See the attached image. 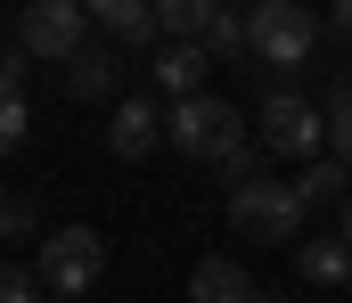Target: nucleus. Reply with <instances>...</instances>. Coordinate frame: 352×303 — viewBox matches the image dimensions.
I'll return each instance as SVG.
<instances>
[{"label": "nucleus", "mask_w": 352, "mask_h": 303, "mask_svg": "<svg viewBox=\"0 0 352 303\" xmlns=\"http://www.w3.org/2000/svg\"><path fill=\"white\" fill-rule=\"evenodd\" d=\"M188 303H263V295H254V279H246L238 262H221V254H213V262H197V271H188Z\"/></svg>", "instance_id": "10"}, {"label": "nucleus", "mask_w": 352, "mask_h": 303, "mask_svg": "<svg viewBox=\"0 0 352 303\" xmlns=\"http://www.w3.org/2000/svg\"><path fill=\"white\" fill-rule=\"evenodd\" d=\"M0 303H50L41 279H33V262H0Z\"/></svg>", "instance_id": "19"}, {"label": "nucleus", "mask_w": 352, "mask_h": 303, "mask_svg": "<svg viewBox=\"0 0 352 303\" xmlns=\"http://www.w3.org/2000/svg\"><path fill=\"white\" fill-rule=\"evenodd\" d=\"M98 271H107V238H98L90 221L50 229V238H41V254H33V279H41V295H58V303H82L90 287H98Z\"/></svg>", "instance_id": "2"}, {"label": "nucleus", "mask_w": 352, "mask_h": 303, "mask_svg": "<svg viewBox=\"0 0 352 303\" xmlns=\"http://www.w3.org/2000/svg\"><path fill=\"white\" fill-rule=\"evenodd\" d=\"M213 25V0H156V33L164 41H197Z\"/></svg>", "instance_id": "15"}, {"label": "nucleus", "mask_w": 352, "mask_h": 303, "mask_svg": "<svg viewBox=\"0 0 352 303\" xmlns=\"http://www.w3.org/2000/svg\"><path fill=\"white\" fill-rule=\"evenodd\" d=\"M230 229L238 238H254V246H287L295 229H303V205H295V189L287 181H254V189H230Z\"/></svg>", "instance_id": "6"}, {"label": "nucleus", "mask_w": 352, "mask_h": 303, "mask_svg": "<svg viewBox=\"0 0 352 303\" xmlns=\"http://www.w3.org/2000/svg\"><path fill=\"white\" fill-rule=\"evenodd\" d=\"M320 33H336V41H352V0H336V8H328V25H320Z\"/></svg>", "instance_id": "21"}, {"label": "nucleus", "mask_w": 352, "mask_h": 303, "mask_svg": "<svg viewBox=\"0 0 352 303\" xmlns=\"http://www.w3.org/2000/svg\"><path fill=\"white\" fill-rule=\"evenodd\" d=\"M295 271H303L311 287H352V246L344 238H311V246L295 254Z\"/></svg>", "instance_id": "13"}, {"label": "nucleus", "mask_w": 352, "mask_h": 303, "mask_svg": "<svg viewBox=\"0 0 352 303\" xmlns=\"http://www.w3.org/2000/svg\"><path fill=\"white\" fill-rule=\"evenodd\" d=\"M50 303H58V295H50Z\"/></svg>", "instance_id": "23"}, {"label": "nucleus", "mask_w": 352, "mask_h": 303, "mask_svg": "<svg viewBox=\"0 0 352 303\" xmlns=\"http://www.w3.org/2000/svg\"><path fill=\"white\" fill-rule=\"evenodd\" d=\"M197 91H205V49L197 41H156V91L148 99L180 106V99H197Z\"/></svg>", "instance_id": "9"}, {"label": "nucleus", "mask_w": 352, "mask_h": 303, "mask_svg": "<svg viewBox=\"0 0 352 303\" xmlns=\"http://www.w3.org/2000/svg\"><path fill=\"white\" fill-rule=\"evenodd\" d=\"M287 189H295V205H303V213H311V205H344V197H352V172L336 164V156H311Z\"/></svg>", "instance_id": "11"}, {"label": "nucleus", "mask_w": 352, "mask_h": 303, "mask_svg": "<svg viewBox=\"0 0 352 303\" xmlns=\"http://www.w3.org/2000/svg\"><path fill=\"white\" fill-rule=\"evenodd\" d=\"M344 246H352V197H344Z\"/></svg>", "instance_id": "22"}, {"label": "nucleus", "mask_w": 352, "mask_h": 303, "mask_svg": "<svg viewBox=\"0 0 352 303\" xmlns=\"http://www.w3.org/2000/svg\"><path fill=\"white\" fill-rule=\"evenodd\" d=\"M58 82H66V99H82V106L115 99V91H123V49H107V41H82V49L58 66Z\"/></svg>", "instance_id": "7"}, {"label": "nucleus", "mask_w": 352, "mask_h": 303, "mask_svg": "<svg viewBox=\"0 0 352 303\" xmlns=\"http://www.w3.org/2000/svg\"><path fill=\"white\" fill-rule=\"evenodd\" d=\"M25 139H33V106H25V91H0V164H8Z\"/></svg>", "instance_id": "17"}, {"label": "nucleus", "mask_w": 352, "mask_h": 303, "mask_svg": "<svg viewBox=\"0 0 352 303\" xmlns=\"http://www.w3.org/2000/svg\"><path fill=\"white\" fill-rule=\"evenodd\" d=\"M311 49H320V16H311L303 0H263V8L246 16V58H254L263 74L311 66Z\"/></svg>", "instance_id": "3"}, {"label": "nucleus", "mask_w": 352, "mask_h": 303, "mask_svg": "<svg viewBox=\"0 0 352 303\" xmlns=\"http://www.w3.org/2000/svg\"><path fill=\"white\" fill-rule=\"evenodd\" d=\"M320 131H328V156L352 172V82H328V99H320Z\"/></svg>", "instance_id": "14"}, {"label": "nucleus", "mask_w": 352, "mask_h": 303, "mask_svg": "<svg viewBox=\"0 0 352 303\" xmlns=\"http://www.w3.org/2000/svg\"><path fill=\"white\" fill-rule=\"evenodd\" d=\"M25 229H33V197L0 189V246H25Z\"/></svg>", "instance_id": "18"}, {"label": "nucleus", "mask_w": 352, "mask_h": 303, "mask_svg": "<svg viewBox=\"0 0 352 303\" xmlns=\"http://www.w3.org/2000/svg\"><path fill=\"white\" fill-rule=\"evenodd\" d=\"M221 181H230V189H254V181H263V148L246 139L238 156H221Z\"/></svg>", "instance_id": "20"}, {"label": "nucleus", "mask_w": 352, "mask_h": 303, "mask_svg": "<svg viewBox=\"0 0 352 303\" xmlns=\"http://www.w3.org/2000/svg\"><path fill=\"white\" fill-rule=\"evenodd\" d=\"M82 41H90V8L82 0H33V8L16 16V49L41 58V66H66Z\"/></svg>", "instance_id": "5"}, {"label": "nucleus", "mask_w": 352, "mask_h": 303, "mask_svg": "<svg viewBox=\"0 0 352 303\" xmlns=\"http://www.w3.org/2000/svg\"><path fill=\"white\" fill-rule=\"evenodd\" d=\"M156 139H164V106L148 99V91H140V99H115V123H107V148H115L123 164H131V156H148Z\"/></svg>", "instance_id": "8"}, {"label": "nucleus", "mask_w": 352, "mask_h": 303, "mask_svg": "<svg viewBox=\"0 0 352 303\" xmlns=\"http://www.w3.org/2000/svg\"><path fill=\"white\" fill-rule=\"evenodd\" d=\"M90 25L107 41H156V8L148 0H90Z\"/></svg>", "instance_id": "12"}, {"label": "nucleus", "mask_w": 352, "mask_h": 303, "mask_svg": "<svg viewBox=\"0 0 352 303\" xmlns=\"http://www.w3.org/2000/svg\"><path fill=\"white\" fill-rule=\"evenodd\" d=\"M263 131H254V148L263 156H328V131H320V99H303L295 82H270L263 91V115H254Z\"/></svg>", "instance_id": "4"}, {"label": "nucleus", "mask_w": 352, "mask_h": 303, "mask_svg": "<svg viewBox=\"0 0 352 303\" xmlns=\"http://www.w3.org/2000/svg\"><path fill=\"white\" fill-rule=\"evenodd\" d=\"M164 139H173L180 156H197V164H221V156H238L254 131H246V115L230 99H213V91H197V99L164 106Z\"/></svg>", "instance_id": "1"}, {"label": "nucleus", "mask_w": 352, "mask_h": 303, "mask_svg": "<svg viewBox=\"0 0 352 303\" xmlns=\"http://www.w3.org/2000/svg\"><path fill=\"white\" fill-rule=\"evenodd\" d=\"M197 49H205V66H213V58H246V16H230V8H213V25L197 33Z\"/></svg>", "instance_id": "16"}]
</instances>
